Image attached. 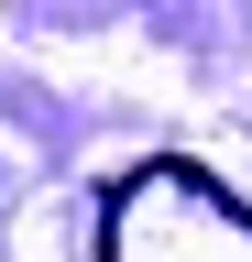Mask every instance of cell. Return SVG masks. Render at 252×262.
I'll return each instance as SVG.
<instances>
[{
    "mask_svg": "<svg viewBox=\"0 0 252 262\" xmlns=\"http://www.w3.org/2000/svg\"><path fill=\"white\" fill-rule=\"evenodd\" d=\"M99 262H252V208L208 164L153 153L99 196Z\"/></svg>",
    "mask_w": 252,
    "mask_h": 262,
    "instance_id": "cell-1",
    "label": "cell"
}]
</instances>
